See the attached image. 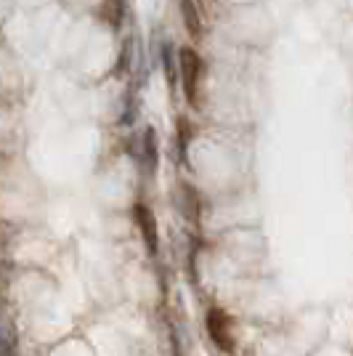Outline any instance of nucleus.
<instances>
[{
  "mask_svg": "<svg viewBox=\"0 0 353 356\" xmlns=\"http://www.w3.org/2000/svg\"><path fill=\"white\" fill-rule=\"evenodd\" d=\"M178 80L183 86V99L189 106L199 109V96H202V80H205V64L199 59L197 48L183 45L178 48Z\"/></svg>",
  "mask_w": 353,
  "mask_h": 356,
  "instance_id": "1",
  "label": "nucleus"
},
{
  "mask_svg": "<svg viewBox=\"0 0 353 356\" xmlns=\"http://www.w3.org/2000/svg\"><path fill=\"white\" fill-rule=\"evenodd\" d=\"M128 152L133 154V160L141 165V170L147 176L157 173V165H160V141H157V131L149 125L147 131L136 134L128 141Z\"/></svg>",
  "mask_w": 353,
  "mask_h": 356,
  "instance_id": "2",
  "label": "nucleus"
},
{
  "mask_svg": "<svg viewBox=\"0 0 353 356\" xmlns=\"http://www.w3.org/2000/svg\"><path fill=\"white\" fill-rule=\"evenodd\" d=\"M207 332L210 341L221 348L223 354H234V335H231V319L221 309H210L207 312Z\"/></svg>",
  "mask_w": 353,
  "mask_h": 356,
  "instance_id": "3",
  "label": "nucleus"
},
{
  "mask_svg": "<svg viewBox=\"0 0 353 356\" xmlns=\"http://www.w3.org/2000/svg\"><path fill=\"white\" fill-rule=\"evenodd\" d=\"M133 218H136V226L144 237V245L151 255H157L160 250V229H157V218H154V210L149 208L147 202H136L133 205Z\"/></svg>",
  "mask_w": 353,
  "mask_h": 356,
  "instance_id": "4",
  "label": "nucleus"
},
{
  "mask_svg": "<svg viewBox=\"0 0 353 356\" xmlns=\"http://www.w3.org/2000/svg\"><path fill=\"white\" fill-rule=\"evenodd\" d=\"M173 200H176L178 213H181L186 221H192V223L199 221V194H197L194 186H189V184H178Z\"/></svg>",
  "mask_w": 353,
  "mask_h": 356,
  "instance_id": "5",
  "label": "nucleus"
},
{
  "mask_svg": "<svg viewBox=\"0 0 353 356\" xmlns=\"http://www.w3.org/2000/svg\"><path fill=\"white\" fill-rule=\"evenodd\" d=\"M144 56V51H141V45H138V38H128L122 48H120V56H117V64H115V74L117 77H128V74L138 67V61Z\"/></svg>",
  "mask_w": 353,
  "mask_h": 356,
  "instance_id": "6",
  "label": "nucleus"
},
{
  "mask_svg": "<svg viewBox=\"0 0 353 356\" xmlns=\"http://www.w3.org/2000/svg\"><path fill=\"white\" fill-rule=\"evenodd\" d=\"M104 22L115 32L122 30L125 16H128V0H101V11H99Z\"/></svg>",
  "mask_w": 353,
  "mask_h": 356,
  "instance_id": "7",
  "label": "nucleus"
},
{
  "mask_svg": "<svg viewBox=\"0 0 353 356\" xmlns=\"http://www.w3.org/2000/svg\"><path fill=\"white\" fill-rule=\"evenodd\" d=\"M160 56H162V70H165V80L170 88L178 86V48L170 40H165L160 45Z\"/></svg>",
  "mask_w": 353,
  "mask_h": 356,
  "instance_id": "8",
  "label": "nucleus"
},
{
  "mask_svg": "<svg viewBox=\"0 0 353 356\" xmlns=\"http://www.w3.org/2000/svg\"><path fill=\"white\" fill-rule=\"evenodd\" d=\"M181 19H183V27L192 35L194 40L202 38V16L197 8V0H181Z\"/></svg>",
  "mask_w": 353,
  "mask_h": 356,
  "instance_id": "9",
  "label": "nucleus"
},
{
  "mask_svg": "<svg viewBox=\"0 0 353 356\" xmlns=\"http://www.w3.org/2000/svg\"><path fill=\"white\" fill-rule=\"evenodd\" d=\"M178 157L186 160V152H189V144L194 138V122L189 118H178Z\"/></svg>",
  "mask_w": 353,
  "mask_h": 356,
  "instance_id": "10",
  "label": "nucleus"
},
{
  "mask_svg": "<svg viewBox=\"0 0 353 356\" xmlns=\"http://www.w3.org/2000/svg\"><path fill=\"white\" fill-rule=\"evenodd\" d=\"M16 332L8 322H0V356H19L16 354Z\"/></svg>",
  "mask_w": 353,
  "mask_h": 356,
  "instance_id": "11",
  "label": "nucleus"
},
{
  "mask_svg": "<svg viewBox=\"0 0 353 356\" xmlns=\"http://www.w3.org/2000/svg\"><path fill=\"white\" fill-rule=\"evenodd\" d=\"M0 296H3V280H0Z\"/></svg>",
  "mask_w": 353,
  "mask_h": 356,
  "instance_id": "12",
  "label": "nucleus"
}]
</instances>
